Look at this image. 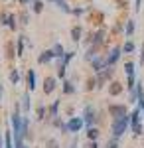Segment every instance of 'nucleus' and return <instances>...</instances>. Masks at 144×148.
I'll return each mask as SVG.
<instances>
[{
	"label": "nucleus",
	"mask_w": 144,
	"mask_h": 148,
	"mask_svg": "<svg viewBox=\"0 0 144 148\" xmlns=\"http://www.w3.org/2000/svg\"><path fill=\"white\" fill-rule=\"evenodd\" d=\"M128 123H130V116H128V114H124V116H121V119H115V121H112V136L115 138H119L122 134V132H124V130H126V128H128Z\"/></svg>",
	"instance_id": "1"
},
{
	"label": "nucleus",
	"mask_w": 144,
	"mask_h": 148,
	"mask_svg": "<svg viewBox=\"0 0 144 148\" xmlns=\"http://www.w3.org/2000/svg\"><path fill=\"white\" fill-rule=\"evenodd\" d=\"M85 125V121H83V116H71L69 121L65 123V126L61 128L63 132H79V128Z\"/></svg>",
	"instance_id": "2"
},
{
	"label": "nucleus",
	"mask_w": 144,
	"mask_h": 148,
	"mask_svg": "<svg viewBox=\"0 0 144 148\" xmlns=\"http://www.w3.org/2000/svg\"><path fill=\"white\" fill-rule=\"evenodd\" d=\"M83 121H85V125L87 126H93V123L97 121V111L91 107V105H87L85 107V113H83Z\"/></svg>",
	"instance_id": "3"
},
{
	"label": "nucleus",
	"mask_w": 144,
	"mask_h": 148,
	"mask_svg": "<svg viewBox=\"0 0 144 148\" xmlns=\"http://www.w3.org/2000/svg\"><path fill=\"white\" fill-rule=\"evenodd\" d=\"M91 67H93V71H97V73H99V71H103V69H107L109 67V65H107V57H93V59H91Z\"/></svg>",
	"instance_id": "4"
},
{
	"label": "nucleus",
	"mask_w": 144,
	"mask_h": 148,
	"mask_svg": "<svg viewBox=\"0 0 144 148\" xmlns=\"http://www.w3.org/2000/svg\"><path fill=\"white\" fill-rule=\"evenodd\" d=\"M109 113L112 114V121L115 119H121L126 114V107L124 105H109Z\"/></svg>",
	"instance_id": "5"
},
{
	"label": "nucleus",
	"mask_w": 144,
	"mask_h": 148,
	"mask_svg": "<svg viewBox=\"0 0 144 148\" xmlns=\"http://www.w3.org/2000/svg\"><path fill=\"white\" fill-rule=\"evenodd\" d=\"M56 91V77H45L44 79V93L45 95H51Z\"/></svg>",
	"instance_id": "6"
},
{
	"label": "nucleus",
	"mask_w": 144,
	"mask_h": 148,
	"mask_svg": "<svg viewBox=\"0 0 144 148\" xmlns=\"http://www.w3.org/2000/svg\"><path fill=\"white\" fill-rule=\"evenodd\" d=\"M53 57H56V56H53V49H45V51H42V53H40L38 63H42V65H44V63H49Z\"/></svg>",
	"instance_id": "7"
},
{
	"label": "nucleus",
	"mask_w": 144,
	"mask_h": 148,
	"mask_svg": "<svg viewBox=\"0 0 144 148\" xmlns=\"http://www.w3.org/2000/svg\"><path fill=\"white\" fill-rule=\"evenodd\" d=\"M119 57H121V47H115L111 53L107 56V65H109V67H112V65L117 63V59H119Z\"/></svg>",
	"instance_id": "8"
},
{
	"label": "nucleus",
	"mask_w": 144,
	"mask_h": 148,
	"mask_svg": "<svg viewBox=\"0 0 144 148\" xmlns=\"http://www.w3.org/2000/svg\"><path fill=\"white\" fill-rule=\"evenodd\" d=\"M26 83H28V89H30V91H34V89H36V71H34V69H30V71H28Z\"/></svg>",
	"instance_id": "9"
},
{
	"label": "nucleus",
	"mask_w": 144,
	"mask_h": 148,
	"mask_svg": "<svg viewBox=\"0 0 144 148\" xmlns=\"http://www.w3.org/2000/svg\"><path fill=\"white\" fill-rule=\"evenodd\" d=\"M67 51L65 49H63V46H61V44H56V46H53V56L57 57V59H63V56H65Z\"/></svg>",
	"instance_id": "10"
},
{
	"label": "nucleus",
	"mask_w": 144,
	"mask_h": 148,
	"mask_svg": "<svg viewBox=\"0 0 144 148\" xmlns=\"http://www.w3.org/2000/svg\"><path fill=\"white\" fill-rule=\"evenodd\" d=\"M81 34H83L81 26H75V28H71V40H73V42H79V40H81Z\"/></svg>",
	"instance_id": "11"
},
{
	"label": "nucleus",
	"mask_w": 144,
	"mask_h": 148,
	"mask_svg": "<svg viewBox=\"0 0 144 148\" xmlns=\"http://www.w3.org/2000/svg\"><path fill=\"white\" fill-rule=\"evenodd\" d=\"M24 38H26V36H20V38L16 40V51H18L16 56H24V42H26Z\"/></svg>",
	"instance_id": "12"
},
{
	"label": "nucleus",
	"mask_w": 144,
	"mask_h": 148,
	"mask_svg": "<svg viewBox=\"0 0 144 148\" xmlns=\"http://www.w3.org/2000/svg\"><path fill=\"white\" fill-rule=\"evenodd\" d=\"M63 95H71V93H75V87H73V83L71 81H63Z\"/></svg>",
	"instance_id": "13"
},
{
	"label": "nucleus",
	"mask_w": 144,
	"mask_h": 148,
	"mask_svg": "<svg viewBox=\"0 0 144 148\" xmlns=\"http://www.w3.org/2000/svg\"><path fill=\"white\" fill-rule=\"evenodd\" d=\"M109 93H111L112 97H115V95H121V93H122L121 83H111V87H109Z\"/></svg>",
	"instance_id": "14"
},
{
	"label": "nucleus",
	"mask_w": 144,
	"mask_h": 148,
	"mask_svg": "<svg viewBox=\"0 0 144 148\" xmlns=\"http://www.w3.org/2000/svg\"><path fill=\"white\" fill-rule=\"evenodd\" d=\"M30 107H32V103H30V93H26L24 99H22V111H24V113H28Z\"/></svg>",
	"instance_id": "15"
},
{
	"label": "nucleus",
	"mask_w": 144,
	"mask_h": 148,
	"mask_svg": "<svg viewBox=\"0 0 144 148\" xmlns=\"http://www.w3.org/2000/svg\"><path fill=\"white\" fill-rule=\"evenodd\" d=\"M87 138H89V140H97V138H99V128H95V126H89Z\"/></svg>",
	"instance_id": "16"
},
{
	"label": "nucleus",
	"mask_w": 144,
	"mask_h": 148,
	"mask_svg": "<svg viewBox=\"0 0 144 148\" xmlns=\"http://www.w3.org/2000/svg\"><path fill=\"white\" fill-rule=\"evenodd\" d=\"M6 26L12 28V30L18 28V24H16V16H14V14H8V18H6Z\"/></svg>",
	"instance_id": "17"
},
{
	"label": "nucleus",
	"mask_w": 144,
	"mask_h": 148,
	"mask_svg": "<svg viewBox=\"0 0 144 148\" xmlns=\"http://www.w3.org/2000/svg\"><path fill=\"white\" fill-rule=\"evenodd\" d=\"M57 109H59V101H53V103H51V107H49V111H47V114L56 119V116H57Z\"/></svg>",
	"instance_id": "18"
},
{
	"label": "nucleus",
	"mask_w": 144,
	"mask_h": 148,
	"mask_svg": "<svg viewBox=\"0 0 144 148\" xmlns=\"http://www.w3.org/2000/svg\"><path fill=\"white\" fill-rule=\"evenodd\" d=\"M56 4H57V8H59V10L67 12V14H69V12H71V8H69V4H67L65 0H56Z\"/></svg>",
	"instance_id": "19"
},
{
	"label": "nucleus",
	"mask_w": 144,
	"mask_h": 148,
	"mask_svg": "<svg viewBox=\"0 0 144 148\" xmlns=\"http://www.w3.org/2000/svg\"><path fill=\"white\" fill-rule=\"evenodd\" d=\"M124 71H126V75H128V77H134V63L126 61V63H124Z\"/></svg>",
	"instance_id": "20"
},
{
	"label": "nucleus",
	"mask_w": 144,
	"mask_h": 148,
	"mask_svg": "<svg viewBox=\"0 0 144 148\" xmlns=\"http://www.w3.org/2000/svg\"><path fill=\"white\" fill-rule=\"evenodd\" d=\"M10 81L14 83V85H16L18 81H20V73H18V69H14V71L10 73Z\"/></svg>",
	"instance_id": "21"
},
{
	"label": "nucleus",
	"mask_w": 144,
	"mask_h": 148,
	"mask_svg": "<svg viewBox=\"0 0 144 148\" xmlns=\"http://www.w3.org/2000/svg\"><path fill=\"white\" fill-rule=\"evenodd\" d=\"M45 148H59V142H57L56 138H49V140L45 142Z\"/></svg>",
	"instance_id": "22"
},
{
	"label": "nucleus",
	"mask_w": 144,
	"mask_h": 148,
	"mask_svg": "<svg viewBox=\"0 0 144 148\" xmlns=\"http://www.w3.org/2000/svg\"><path fill=\"white\" fill-rule=\"evenodd\" d=\"M42 10H44V2L36 0V2H34V12H36V14H40Z\"/></svg>",
	"instance_id": "23"
},
{
	"label": "nucleus",
	"mask_w": 144,
	"mask_h": 148,
	"mask_svg": "<svg viewBox=\"0 0 144 148\" xmlns=\"http://www.w3.org/2000/svg\"><path fill=\"white\" fill-rule=\"evenodd\" d=\"M6 49H8V57H14V42H8V44H6Z\"/></svg>",
	"instance_id": "24"
},
{
	"label": "nucleus",
	"mask_w": 144,
	"mask_h": 148,
	"mask_svg": "<svg viewBox=\"0 0 144 148\" xmlns=\"http://www.w3.org/2000/svg\"><path fill=\"white\" fill-rule=\"evenodd\" d=\"M73 56H75V53H73V51H67L65 56H63V59H61V61H63V63H65V65H67V63H69V61H71V59H73Z\"/></svg>",
	"instance_id": "25"
},
{
	"label": "nucleus",
	"mask_w": 144,
	"mask_h": 148,
	"mask_svg": "<svg viewBox=\"0 0 144 148\" xmlns=\"http://www.w3.org/2000/svg\"><path fill=\"white\" fill-rule=\"evenodd\" d=\"M122 49H124V51H126V53H130V51H134V44H132V42H126V44H124V47H122Z\"/></svg>",
	"instance_id": "26"
},
{
	"label": "nucleus",
	"mask_w": 144,
	"mask_h": 148,
	"mask_svg": "<svg viewBox=\"0 0 144 148\" xmlns=\"http://www.w3.org/2000/svg\"><path fill=\"white\" fill-rule=\"evenodd\" d=\"M45 113H47V111H45L44 105H42V107H38V119H40V121H42V119L45 116Z\"/></svg>",
	"instance_id": "27"
},
{
	"label": "nucleus",
	"mask_w": 144,
	"mask_h": 148,
	"mask_svg": "<svg viewBox=\"0 0 144 148\" xmlns=\"http://www.w3.org/2000/svg\"><path fill=\"white\" fill-rule=\"evenodd\" d=\"M134 32V22H128L126 24V36H132Z\"/></svg>",
	"instance_id": "28"
},
{
	"label": "nucleus",
	"mask_w": 144,
	"mask_h": 148,
	"mask_svg": "<svg viewBox=\"0 0 144 148\" xmlns=\"http://www.w3.org/2000/svg\"><path fill=\"white\" fill-rule=\"evenodd\" d=\"M53 126H59V128H63V121H61V119H59V116H56V119H53Z\"/></svg>",
	"instance_id": "29"
},
{
	"label": "nucleus",
	"mask_w": 144,
	"mask_h": 148,
	"mask_svg": "<svg viewBox=\"0 0 144 148\" xmlns=\"http://www.w3.org/2000/svg\"><path fill=\"white\" fill-rule=\"evenodd\" d=\"M20 20H22V24H28V12H22L20 14Z\"/></svg>",
	"instance_id": "30"
},
{
	"label": "nucleus",
	"mask_w": 144,
	"mask_h": 148,
	"mask_svg": "<svg viewBox=\"0 0 144 148\" xmlns=\"http://www.w3.org/2000/svg\"><path fill=\"white\" fill-rule=\"evenodd\" d=\"M107 148H117V138H111V142L107 144Z\"/></svg>",
	"instance_id": "31"
},
{
	"label": "nucleus",
	"mask_w": 144,
	"mask_h": 148,
	"mask_svg": "<svg viewBox=\"0 0 144 148\" xmlns=\"http://www.w3.org/2000/svg\"><path fill=\"white\" fill-rule=\"evenodd\" d=\"M87 148H97V142H95V140H91V142L87 144Z\"/></svg>",
	"instance_id": "32"
},
{
	"label": "nucleus",
	"mask_w": 144,
	"mask_h": 148,
	"mask_svg": "<svg viewBox=\"0 0 144 148\" xmlns=\"http://www.w3.org/2000/svg\"><path fill=\"white\" fill-rule=\"evenodd\" d=\"M136 10H140V0H136Z\"/></svg>",
	"instance_id": "33"
},
{
	"label": "nucleus",
	"mask_w": 144,
	"mask_h": 148,
	"mask_svg": "<svg viewBox=\"0 0 144 148\" xmlns=\"http://www.w3.org/2000/svg\"><path fill=\"white\" fill-rule=\"evenodd\" d=\"M2 95H4V91H2V85H0V101H2Z\"/></svg>",
	"instance_id": "34"
},
{
	"label": "nucleus",
	"mask_w": 144,
	"mask_h": 148,
	"mask_svg": "<svg viewBox=\"0 0 144 148\" xmlns=\"http://www.w3.org/2000/svg\"><path fill=\"white\" fill-rule=\"evenodd\" d=\"M0 148H2V134H0Z\"/></svg>",
	"instance_id": "35"
},
{
	"label": "nucleus",
	"mask_w": 144,
	"mask_h": 148,
	"mask_svg": "<svg viewBox=\"0 0 144 148\" xmlns=\"http://www.w3.org/2000/svg\"><path fill=\"white\" fill-rule=\"evenodd\" d=\"M22 148H28V146H26V144H24V146H22Z\"/></svg>",
	"instance_id": "36"
},
{
	"label": "nucleus",
	"mask_w": 144,
	"mask_h": 148,
	"mask_svg": "<svg viewBox=\"0 0 144 148\" xmlns=\"http://www.w3.org/2000/svg\"><path fill=\"white\" fill-rule=\"evenodd\" d=\"M49 2H56V0H49Z\"/></svg>",
	"instance_id": "37"
}]
</instances>
